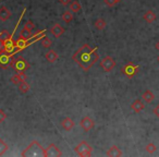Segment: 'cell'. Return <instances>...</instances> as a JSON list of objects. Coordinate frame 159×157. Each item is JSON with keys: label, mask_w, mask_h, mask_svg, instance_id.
Instances as JSON below:
<instances>
[{"label": "cell", "mask_w": 159, "mask_h": 157, "mask_svg": "<svg viewBox=\"0 0 159 157\" xmlns=\"http://www.w3.org/2000/svg\"><path fill=\"white\" fill-rule=\"evenodd\" d=\"M144 108H145V105H144V103L141 100H135L133 103L131 104V109H132L134 112H136V114H138V112H141L142 110H144Z\"/></svg>", "instance_id": "cell-12"}, {"label": "cell", "mask_w": 159, "mask_h": 157, "mask_svg": "<svg viewBox=\"0 0 159 157\" xmlns=\"http://www.w3.org/2000/svg\"><path fill=\"white\" fill-rule=\"evenodd\" d=\"M61 19L63 20L66 23H70L71 21L74 19V16H73V14H72V12H70V11H66V12L62 13Z\"/></svg>", "instance_id": "cell-21"}, {"label": "cell", "mask_w": 159, "mask_h": 157, "mask_svg": "<svg viewBox=\"0 0 159 157\" xmlns=\"http://www.w3.org/2000/svg\"><path fill=\"white\" fill-rule=\"evenodd\" d=\"M32 36H33L32 29H27L26 26H23L22 31H21V33H20V37L23 39H25V41H27V39H29Z\"/></svg>", "instance_id": "cell-18"}, {"label": "cell", "mask_w": 159, "mask_h": 157, "mask_svg": "<svg viewBox=\"0 0 159 157\" xmlns=\"http://www.w3.org/2000/svg\"><path fill=\"white\" fill-rule=\"evenodd\" d=\"M104 1H105V3L107 4V6L113 7V6H116V4H117L120 0H104Z\"/></svg>", "instance_id": "cell-28"}, {"label": "cell", "mask_w": 159, "mask_h": 157, "mask_svg": "<svg viewBox=\"0 0 159 157\" xmlns=\"http://www.w3.org/2000/svg\"><path fill=\"white\" fill-rule=\"evenodd\" d=\"M107 156L109 157H120L122 156V152L120 151V148L118 146H111V147L109 148L108 152H107Z\"/></svg>", "instance_id": "cell-15"}, {"label": "cell", "mask_w": 159, "mask_h": 157, "mask_svg": "<svg viewBox=\"0 0 159 157\" xmlns=\"http://www.w3.org/2000/svg\"><path fill=\"white\" fill-rule=\"evenodd\" d=\"M23 157H46V148H44L37 141H33L21 153Z\"/></svg>", "instance_id": "cell-2"}, {"label": "cell", "mask_w": 159, "mask_h": 157, "mask_svg": "<svg viewBox=\"0 0 159 157\" xmlns=\"http://www.w3.org/2000/svg\"><path fill=\"white\" fill-rule=\"evenodd\" d=\"M12 35V33H11V34H10L9 32H8V31H7V29H3L2 32L0 33V39H1V41H6V39H8L10 37V36Z\"/></svg>", "instance_id": "cell-27"}, {"label": "cell", "mask_w": 159, "mask_h": 157, "mask_svg": "<svg viewBox=\"0 0 159 157\" xmlns=\"http://www.w3.org/2000/svg\"><path fill=\"white\" fill-rule=\"evenodd\" d=\"M0 1H1V0H0Z\"/></svg>", "instance_id": "cell-36"}, {"label": "cell", "mask_w": 159, "mask_h": 157, "mask_svg": "<svg viewBox=\"0 0 159 157\" xmlns=\"http://www.w3.org/2000/svg\"><path fill=\"white\" fill-rule=\"evenodd\" d=\"M40 44L43 46V48H50L51 47V41L48 37H46V36H44L40 39Z\"/></svg>", "instance_id": "cell-23"}, {"label": "cell", "mask_w": 159, "mask_h": 157, "mask_svg": "<svg viewBox=\"0 0 159 157\" xmlns=\"http://www.w3.org/2000/svg\"><path fill=\"white\" fill-rule=\"evenodd\" d=\"M6 52V49H4V44H3V42L0 39V52Z\"/></svg>", "instance_id": "cell-33"}, {"label": "cell", "mask_w": 159, "mask_h": 157, "mask_svg": "<svg viewBox=\"0 0 159 157\" xmlns=\"http://www.w3.org/2000/svg\"><path fill=\"white\" fill-rule=\"evenodd\" d=\"M142 98H143V100L145 102V103L149 104V103H152L154 100H155V95H154V93L152 92V91L147 90V91H145V92L143 93V95H142Z\"/></svg>", "instance_id": "cell-17"}, {"label": "cell", "mask_w": 159, "mask_h": 157, "mask_svg": "<svg viewBox=\"0 0 159 157\" xmlns=\"http://www.w3.org/2000/svg\"><path fill=\"white\" fill-rule=\"evenodd\" d=\"M155 48H156L157 50H158V52H159V41L156 43V44H155Z\"/></svg>", "instance_id": "cell-34"}, {"label": "cell", "mask_w": 159, "mask_h": 157, "mask_svg": "<svg viewBox=\"0 0 159 157\" xmlns=\"http://www.w3.org/2000/svg\"><path fill=\"white\" fill-rule=\"evenodd\" d=\"M11 83H13L14 85H19L20 83H22L24 81H26V74L25 72H22V73H16L15 75H13L11 77Z\"/></svg>", "instance_id": "cell-11"}, {"label": "cell", "mask_w": 159, "mask_h": 157, "mask_svg": "<svg viewBox=\"0 0 159 157\" xmlns=\"http://www.w3.org/2000/svg\"><path fill=\"white\" fill-rule=\"evenodd\" d=\"M80 125L83 128V130L85 132H88L91 131L93 128H94V125H95V122H94V120H93L92 118H89V117H84V118L81 120V122H80Z\"/></svg>", "instance_id": "cell-8"}, {"label": "cell", "mask_w": 159, "mask_h": 157, "mask_svg": "<svg viewBox=\"0 0 159 157\" xmlns=\"http://www.w3.org/2000/svg\"><path fill=\"white\" fill-rule=\"evenodd\" d=\"M154 114H155V116H156L157 118H159V104L154 108Z\"/></svg>", "instance_id": "cell-32"}, {"label": "cell", "mask_w": 159, "mask_h": 157, "mask_svg": "<svg viewBox=\"0 0 159 157\" xmlns=\"http://www.w3.org/2000/svg\"><path fill=\"white\" fill-rule=\"evenodd\" d=\"M18 86H19V90L21 93H27V92L29 91V85L26 83V81H24V82H22V83H20Z\"/></svg>", "instance_id": "cell-24"}, {"label": "cell", "mask_w": 159, "mask_h": 157, "mask_svg": "<svg viewBox=\"0 0 159 157\" xmlns=\"http://www.w3.org/2000/svg\"><path fill=\"white\" fill-rule=\"evenodd\" d=\"M143 19L145 20L147 23H153L154 21L157 19L156 13L154 12V11H152V10H148V11H146V12L144 13Z\"/></svg>", "instance_id": "cell-16"}, {"label": "cell", "mask_w": 159, "mask_h": 157, "mask_svg": "<svg viewBox=\"0 0 159 157\" xmlns=\"http://www.w3.org/2000/svg\"><path fill=\"white\" fill-rule=\"evenodd\" d=\"M74 150H75V153H77V154H79L80 156H82V157L91 156V155H92V151H93L92 146L85 141L81 142L77 146H75Z\"/></svg>", "instance_id": "cell-4"}, {"label": "cell", "mask_w": 159, "mask_h": 157, "mask_svg": "<svg viewBox=\"0 0 159 157\" xmlns=\"http://www.w3.org/2000/svg\"><path fill=\"white\" fill-rule=\"evenodd\" d=\"M70 10L71 12H74V13H77L82 10V6H81L79 0H74V1H72L70 3Z\"/></svg>", "instance_id": "cell-20"}, {"label": "cell", "mask_w": 159, "mask_h": 157, "mask_svg": "<svg viewBox=\"0 0 159 157\" xmlns=\"http://www.w3.org/2000/svg\"><path fill=\"white\" fill-rule=\"evenodd\" d=\"M45 58L47 59L49 62H51V63H54V62H56V61L58 60V54L54 50H49V52H46V55H45Z\"/></svg>", "instance_id": "cell-19"}, {"label": "cell", "mask_w": 159, "mask_h": 157, "mask_svg": "<svg viewBox=\"0 0 159 157\" xmlns=\"http://www.w3.org/2000/svg\"><path fill=\"white\" fill-rule=\"evenodd\" d=\"M10 16H11V11H10L7 7H1L0 8V21H2V22H4V21H7V20L9 19Z\"/></svg>", "instance_id": "cell-14"}, {"label": "cell", "mask_w": 159, "mask_h": 157, "mask_svg": "<svg viewBox=\"0 0 159 157\" xmlns=\"http://www.w3.org/2000/svg\"><path fill=\"white\" fill-rule=\"evenodd\" d=\"M58 1H59V3L62 4V6H68V4L71 3V0H58Z\"/></svg>", "instance_id": "cell-31"}, {"label": "cell", "mask_w": 159, "mask_h": 157, "mask_svg": "<svg viewBox=\"0 0 159 157\" xmlns=\"http://www.w3.org/2000/svg\"><path fill=\"white\" fill-rule=\"evenodd\" d=\"M74 125H75L74 121L71 118H69V117L64 118L63 120H62V122H61V125H62V128H63L66 131H70L71 129H73Z\"/></svg>", "instance_id": "cell-13"}, {"label": "cell", "mask_w": 159, "mask_h": 157, "mask_svg": "<svg viewBox=\"0 0 159 157\" xmlns=\"http://www.w3.org/2000/svg\"><path fill=\"white\" fill-rule=\"evenodd\" d=\"M62 156V152L54 144H50L46 148V157H60Z\"/></svg>", "instance_id": "cell-9"}, {"label": "cell", "mask_w": 159, "mask_h": 157, "mask_svg": "<svg viewBox=\"0 0 159 157\" xmlns=\"http://www.w3.org/2000/svg\"><path fill=\"white\" fill-rule=\"evenodd\" d=\"M145 150H146L147 153H149V154H153V153H155V152H156L157 147H156V145L154 144V143H148V144L146 145Z\"/></svg>", "instance_id": "cell-26"}, {"label": "cell", "mask_w": 159, "mask_h": 157, "mask_svg": "<svg viewBox=\"0 0 159 157\" xmlns=\"http://www.w3.org/2000/svg\"><path fill=\"white\" fill-rule=\"evenodd\" d=\"M140 70V66L137 64H134L133 62H127V64H124L122 69H121V72L127 77H133L135 74L138 72Z\"/></svg>", "instance_id": "cell-6"}, {"label": "cell", "mask_w": 159, "mask_h": 157, "mask_svg": "<svg viewBox=\"0 0 159 157\" xmlns=\"http://www.w3.org/2000/svg\"><path fill=\"white\" fill-rule=\"evenodd\" d=\"M7 151H8V144H7L3 140L0 139V156L4 155V153H6Z\"/></svg>", "instance_id": "cell-25"}, {"label": "cell", "mask_w": 159, "mask_h": 157, "mask_svg": "<svg viewBox=\"0 0 159 157\" xmlns=\"http://www.w3.org/2000/svg\"><path fill=\"white\" fill-rule=\"evenodd\" d=\"M97 49H98L97 46L92 48L88 44H84L81 48L77 49V52H74L73 56H72V59L84 71H88L99 59V55L97 54Z\"/></svg>", "instance_id": "cell-1"}, {"label": "cell", "mask_w": 159, "mask_h": 157, "mask_svg": "<svg viewBox=\"0 0 159 157\" xmlns=\"http://www.w3.org/2000/svg\"><path fill=\"white\" fill-rule=\"evenodd\" d=\"M106 25H107V24H106L105 20H104V19H98L95 22V27L97 29H99V31H102V29H105Z\"/></svg>", "instance_id": "cell-22"}, {"label": "cell", "mask_w": 159, "mask_h": 157, "mask_svg": "<svg viewBox=\"0 0 159 157\" xmlns=\"http://www.w3.org/2000/svg\"><path fill=\"white\" fill-rule=\"evenodd\" d=\"M13 60H14V55L9 54L7 52H0V68L1 69H8L12 67Z\"/></svg>", "instance_id": "cell-5"}, {"label": "cell", "mask_w": 159, "mask_h": 157, "mask_svg": "<svg viewBox=\"0 0 159 157\" xmlns=\"http://www.w3.org/2000/svg\"><path fill=\"white\" fill-rule=\"evenodd\" d=\"M7 119V115H6V112L3 111L2 109H0V123H2L4 120Z\"/></svg>", "instance_id": "cell-29"}, {"label": "cell", "mask_w": 159, "mask_h": 157, "mask_svg": "<svg viewBox=\"0 0 159 157\" xmlns=\"http://www.w3.org/2000/svg\"><path fill=\"white\" fill-rule=\"evenodd\" d=\"M100 67L105 72H110V71L116 67V61L113 58H111L110 56L102 58L100 60Z\"/></svg>", "instance_id": "cell-7"}, {"label": "cell", "mask_w": 159, "mask_h": 157, "mask_svg": "<svg viewBox=\"0 0 159 157\" xmlns=\"http://www.w3.org/2000/svg\"><path fill=\"white\" fill-rule=\"evenodd\" d=\"M24 26H26V27H27V29H35V25H34V24H33V22L32 21H27V22L25 23V24H24Z\"/></svg>", "instance_id": "cell-30"}, {"label": "cell", "mask_w": 159, "mask_h": 157, "mask_svg": "<svg viewBox=\"0 0 159 157\" xmlns=\"http://www.w3.org/2000/svg\"><path fill=\"white\" fill-rule=\"evenodd\" d=\"M50 32H51V34H52V35L56 37V38H58V37H60V36L63 35L64 29L60 25V24L56 23V24H54V25H52V27L50 29Z\"/></svg>", "instance_id": "cell-10"}, {"label": "cell", "mask_w": 159, "mask_h": 157, "mask_svg": "<svg viewBox=\"0 0 159 157\" xmlns=\"http://www.w3.org/2000/svg\"><path fill=\"white\" fill-rule=\"evenodd\" d=\"M157 60H158V62H159V56H158V58H157Z\"/></svg>", "instance_id": "cell-35"}, {"label": "cell", "mask_w": 159, "mask_h": 157, "mask_svg": "<svg viewBox=\"0 0 159 157\" xmlns=\"http://www.w3.org/2000/svg\"><path fill=\"white\" fill-rule=\"evenodd\" d=\"M12 68L16 73H22V72H25L26 70H29V63L22 57V56H19V57H14Z\"/></svg>", "instance_id": "cell-3"}]
</instances>
